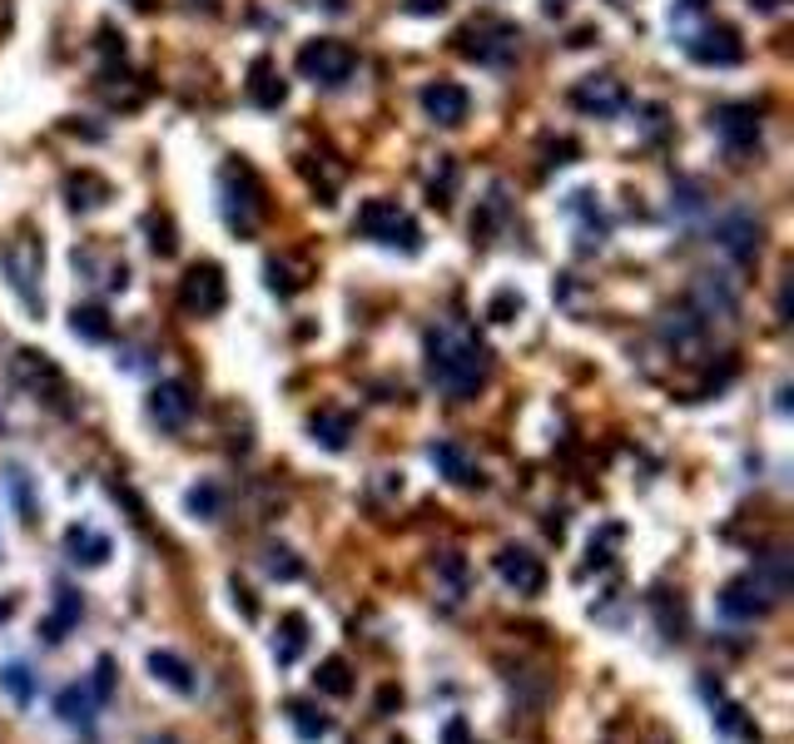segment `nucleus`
<instances>
[{"instance_id": "f257e3e1", "label": "nucleus", "mask_w": 794, "mask_h": 744, "mask_svg": "<svg viewBox=\"0 0 794 744\" xmlns=\"http://www.w3.org/2000/svg\"><path fill=\"white\" fill-rule=\"evenodd\" d=\"M427 372H433V383L443 387L452 402H468V397H477L482 387H487L491 352L482 348L468 328L437 323V328H427Z\"/></svg>"}, {"instance_id": "4c0bfd02", "label": "nucleus", "mask_w": 794, "mask_h": 744, "mask_svg": "<svg viewBox=\"0 0 794 744\" xmlns=\"http://www.w3.org/2000/svg\"><path fill=\"white\" fill-rule=\"evenodd\" d=\"M402 5H408L412 15H443L452 0H402Z\"/></svg>"}, {"instance_id": "a211bd4d", "label": "nucleus", "mask_w": 794, "mask_h": 744, "mask_svg": "<svg viewBox=\"0 0 794 744\" xmlns=\"http://www.w3.org/2000/svg\"><path fill=\"white\" fill-rule=\"evenodd\" d=\"M433 462L443 466V472L457 482V487H482V482H487V477H482V466L472 462V457L462 452L457 442H433Z\"/></svg>"}, {"instance_id": "c85d7f7f", "label": "nucleus", "mask_w": 794, "mask_h": 744, "mask_svg": "<svg viewBox=\"0 0 794 744\" xmlns=\"http://www.w3.org/2000/svg\"><path fill=\"white\" fill-rule=\"evenodd\" d=\"M452 189H457V159H447L443 154V175H433V184H427L433 209H447V204H452Z\"/></svg>"}, {"instance_id": "7c9ffc66", "label": "nucleus", "mask_w": 794, "mask_h": 744, "mask_svg": "<svg viewBox=\"0 0 794 744\" xmlns=\"http://www.w3.org/2000/svg\"><path fill=\"white\" fill-rule=\"evenodd\" d=\"M516 313H522V298H516L512 288H502V293H497V298L487 303V318H491V323H512Z\"/></svg>"}, {"instance_id": "c9c22d12", "label": "nucleus", "mask_w": 794, "mask_h": 744, "mask_svg": "<svg viewBox=\"0 0 794 744\" xmlns=\"http://www.w3.org/2000/svg\"><path fill=\"white\" fill-rule=\"evenodd\" d=\"M576 154V140H551L547 144V164H572Z\"/></svg>"}, {"instance_id": "cd10ccee", "label": "nucleus", "mask_w": 794, "mask_h": 744, "mask_svg": "<svg viewBox=\"0 0 794 744\" xmlns=\"http://www.w3.org/2000/svg\"><path fill=\"white\" fill-rule=\"evenodd\" d=\"M313 680H318V690H328V695H348V690H353L348 665H343V660H323Z\"/></svg>"}, {"instance_id": "a18cd8bd", "label": "nucleus", "mask_w": 794, "mask_h": 744, "mask_svg": "<svg viewBox=\"0 0 794 744\" xmlns=\"http://www.w3.org/2000/svg\"><path fill=\"white\" fill-rule=\"evenodd\" d=\"M5 616H11V601H0V620H5Z\"/></svg>"}, {"instance_id": "473e14b6", "label": "nucleus", "mask_w": 794, "mask_h": 744, "mask_svg": "<svg viewBox=\"0 0 794 744\" xmlns=\"http://www.w3.org/2000/svg\"><path fill=\"white\" fill-rule=\"evenodd\" d=\"M289 715H293V724H298V734H304V740H313V734L328 730V720H323V715H313L308 705H293Z\"/></svg>"}, {"instance_id": "5701e85b", "label": "nucleus", "mask_w": 794, "mask_h": 744, "mask_svg": "<svg viewBox=\"0 0 794 744\" xmlns=\"http://www.w3.org/2000/svg\"><path fill=\"white\" fill-rule=\"evenodd\" d=\"M720 244L730 248V254H735L740 264H745V258L759 248V229H755V219H730V223L720 229Z\"/></svg>"}, {"instance_id": "dca6fc26", "label": "nucleus", "mask_w": 794, "mask_h": 744, "mask_svg": "<svg viewBox=\"0 0 794 744\" xmlns=\"http://www.w3.org/2000/svg\"><path fill=\"white\" fill-rule=\"evenodd\" d=\"M248 100H254L258 110H279L283 100H289V80L279 75V65H273L269 55H258L254 65H248Z\"/></svg>"}, {"instance_id": "c756f323", "label": "nucleus", "mask_w": 794, "mask_h": 744, "mask_svg": "<svg viewBox=\"0 0 794 744\" xmlns=\"http://www.w3.org/2000/svg\"><path fill=\"white\" fill-rule=\"evenodd\" d=\"M304 616H283V640L279 645H273V651H279V660H293V655L304 651Z\"/></svg>"}, {"instance_id": "9d476101", "label": "nucleus", "mask_w": 794, "mask_h": 744, "mask_svg": "<svg viewBox=\"0 0 794 744\" xmlns=\"http://www.w3.org/2000/svg\"><path fill=\"white\" fill-rule=\"evenodd\" d=\"M422 110H427V119L443 129H457L462 119L472 115V94L462 90L457 80H433L422 85Z\"/></svg>"}, {"instance_id": "37998d69", "label": "nucleus", "mask_w": 794, "mask_h": 744, "mask_svg": "<svg viewBox=\"0 0 794 744\" xmlns=\"http://www.w3.org/2000/svg\"><path fill=\"white\" fill-rule=\"evenodd\" d=\"M705 0H680V11H701Z\"/></svg>"}, {"instance_id": "7ed1b4c3", "label": "nucleus", "mask_w": 794, "mask_h": 744, "mask_svg": "<svg viewBox=\"0 0 794 744\" xmlns=\"http://www.w3.org/2000/svg\"><path fill=\"white\" fill-rule=\"evenodd\" d=\"M452 40H457V55L477 60V65H512L522 55V25L502 21V15H477Z\"/></svg>"}, {"instance_id": "bb28decb", "label": "nucleus", "mask_w": 794, "mask_h": 744, "mask_svg": "<svg viewBox=\"0 0 794 744\" xmlns=\"http://www.w3.org/2000/svg\"><path fill=\"white\" fill-rule=\"evenodd\" d=\"M502 214H507V198H502V189H491V198L482 204V214H472V239H487Z\"/></svg>"}, {"instance_id": "e433bc0d", "label": "nucleus", "mask_w": 794, "mask_h": 744, "mask_svg": "<svg viewBox=\"0 0 794 744\" xmlns=\"http://www.w3.org/2000/svg\"><path fill=\"white\" fill-rule=\"evenodd\" d=\"M110 690H115V665L100 660V680H94V700H110Z\"/></svg>"}, {"instance_id": "393cba45", "label": "nucleus", "mask_w": 794, "mask_h": 744, "mask_svg": "<svg viewBox=\"0 0 794 744\" xmlns=\"http://www.w3.org/2000/svg\"><path fill=\"white\" fill-rule=\"evenodd\" d=\"M71 551H75V561H90V566H100V561L110 556V541H105V536L80 531V526H75V531H71Z\"/></svg>"}, {"instance_id": "a19ab883", "label": "nucleus", "mask_w": 794, "mask_h": 744, "mask_svg": "<svg viewBox=\"0 0 794 744\" xmlns=\"http://www.w3.org/2000/svg\"><path fill=\"white\" fill-rule=\"evenodd\" d=\"M313 5H323V11H348V0H313Z\"/></svg>"}, {"instance_id": "412c9836", "label": "nucleus", "mask_w": 794, "mask_h": 744, "mask_svg": "<svg viewBox=\"0 0 794 744\" xmlns=\"http://www.w3.org/2000/svg\"><path fill=\"white\" fill-rule=\"evenodd\" d=\"M5 268H11L15 288H21L25 298H30V273L40 268V248H36V244H25V239H21V244H11V248H5Z\"/></svg>"}, {"instance_id": "72a5a7b5", "label": "nucleus", "mask_w": 794, "mask_h": 744, "mask_svg": "<svg viewBox=\"0 0 794 744\" xmlns=\"http://www.w3.org/2000/svg\"><path fill=\"white\" fill-rule=\"evenodd\" d=\"M150 244H154V254H175V229H169V219H150Z\"/></svg>"}, {"instance_id": "c03bdc74", "label": "nucleus", "mask_w": 794, "mask_h": 744, "mask_svg": "<svg viewBox=\"0 0 794 744\" xmlns=\"http://www.w3.org/2000/svg\"><path fill=\"white\" fill-rule=\"evenodd\" d=\"M750 5H759V11H774V5H780V0H750Z\"/></svg>"}, {"instance_id": "f8f14e48", "label": "nucleus", "mask_w": 794, "mask_h": 744, "mask_svg": "<svg viewBox=\"0 0 794 744\" xmlns=\"http://www.w3.org/2000/svg\"><path fill=\"white\" fill-rule=\"evenodd\" d=\"M497 570H502V581L516 586L522 595H537L541 586H547V566H541V556H532L526 547H502L497 551Z\"/></svg>"}, {"instance_id": "79ce46f5", "label": "nucleus", "mask_w": 794, "mask_h": 744, "mask_svg": "<svg viewBox=\"0 0 794 744\" xmlns=\"http://www.w3.org/2000/svg\"><path fill=\"white\" fill-rule=\"evenodd\" d=\"M129 5H135V11H144V15L159 11V0H129Z\"/></svg>"}, {"instance_id": "f704fd0d", "label": "nucleus", "mask_w": 794, "mask_h": 744, "mask_svg": "<svg viewBox=\"0 0 794 744\" xmlns=\"http://www.w3.org/2000/svg\"><path fill=\"white\" fill-rule=\"evenodd\" d=\"M5 685H11L15 700H30V680H25V665H5V675H0Z\"/></svg>"}, {"instance_id": "0eeeda50", "label": "nucleus", "mask_w": 794, "mask_h": 744, "mask_svg": "<svg viewBox=\"0 0 794 744\" xmlns=\"http://www.w3.org/2000/svg\"><path fill=\"white\" fill-rule=\"evenodd\" d=\"M581 115H620V110L631 105V90L616 80V75H586V80L572 85V94H566Z\"/></svg>"}, {"instance_id": "39448f33", "label": "nucleus", "mask_w": 794, "mask_h": 744, "mask_svg": "<svg viewBox=\"0 0 794 744\" xmlns=\"http://www.w3.org/2000/svg\"><path fill=\"white\" fill-rule=\"evenodd\" d=\"M353 65H358L353 46L348 40H333V36H318L298 50V75L313 85H343L353 75Z\"/></svg>"}, {"instance_id": "6e6552de", "label": "nucleus", "mask_w": 794, "mask_h": 744, "mask_svg": "<svg viewBox=\"0 0 794 744\" xmlns=\"http://www.w3.org/2000/svg\"><path fill=\"white\" fill-rule=\"evenodd\" d=\"M15 377H21L30 393H40L46 402H55V408H65V397H71V387H65V372L55 368V362L46 358V352H36V348H21L15 352Z\"/></svg>"}, {"instance_id": "ddd939ff", "label": "nucleus", "mask_w": 794, "mask_h": 744, "mask_svg": "<svg viewBox=\"0 0 794 744\" xmlns=\"http://www.w3.org/2000/svg\"><path fill=\"white\" fill-rule=\"evenodd\" d=\"M150 418L159 422V427L179 432L189 418H194V393H189V383H159L150 393Z\"/></svg>"}, {"instance_id": "aec40b11", "label": "nucleus", "mask_w": 794, "mask_h": 744, "mask_svg": "<svg viewBox=\"0 0 794 744\" xmlns=\"http://www.w3.org/2000/svg\"><path fill=\"white\" fill-rule=\"evenodd\" d=\"M65 194H71L75 209H100L110 198V179H100L94 169H80V175L65 179Z\"/></svg>"}, {"instance_id": "ea45409f", "label": "nucleus", "mask_w": 794, "mask_h": 744, "mask_svg": "<svg viewBox=\"0 0 794 744\" xmlns=\"http://www.w3.org/2000/svg\"><path fill=\"white\" fill-rule=\"evenodd\" d=\"M189 506H194V512H204V516H209V512H214V506H219V491H214V487L194 491V497H189Z\"/></svg>"}, {"instance_id": "423d86ee", "label": "nucleus", "mask_w": 794, "mask_h": 744, "mask_svg": "<svg viewBox=\"0 0 794 744\" xmlns=\"http://www.w3.org/2000/svg\"><path fill=\"white\" fill-rule=\"evenodd\" d=\"M223 298H229V283H223V268L219 264H189L184 279H179V308L194 318H209L223 308Z\"/></svg>"}, {"instance_id": "20e7f679", "label": "nucleus", "mask_w": 794, "mask_h": 744, "mask_svg": "<svg viewBox=\"0 0 794 744\" xmlns=\"http://www.w3.org/2000/svg\"><path fill=\"white\" fill-rule=\"evenodd\" d=\"M353 229L362 239H373V244H393V248H408V254L422 244L418 223H412V214L397 198H368L358 209V219H353Z\"/></svg>"}, {"instance_id": "f3484780", "label": "nucleus", "mask_w": 794, "mask_h": 744, "mask_svg": "<svg viewBox=\"0 0 794 744\" xmlns=\"http://www.w3.org/2000/svg\"><path fill=\"white\" fill-rule=\"evenodd\" d=\"M298 175L313 184V194L323 198V204H333V194H338V184H343V164L333 159V154H304V159H298Z\"/></svg>"}, {"instance_id": "f03ea898", "label": "nucleus", "mask_w": 794, "mask_h": 744, "mask_svg": "<svg viewBox=\"0 0 794 744\" xmlns=\"http://www.w3.org/2000/svg\"><path fill=\"white\" fill-rule=\"evenodd\" d=\"M219 194H223V219L234 233H258L264 214H269V198H264V179L248 169L244 159H229L219 175Z\"/></svg>"}, {"instance_id": "6ab92c4d", "label": "nucleus", "mask_w": 794, "mask_h": 744, "mask_svg": "<svg viewBox=\"0 0 794 744\" xmlns=\"http://www.w3.org/2000/svg\"><path fill=\"white\" fill-rule=\"evenodd\" d=\"M308 432H313V437H318L323 447L343 452V447H348V437H353V418H348V412H338V408H323V412H313Z\"/></svg>"}, {"instance_id": "9b49d317", "label": "nucleus", "mask_w": 794, "mask_h": 744, "mask_svg": "<svg viewBox=\"0 0 794 744\" xmlns=\"http://www.w3.org/2000/svg\"><path fill=\"white\" fill-rule=\"evenodd\" d=\"M690 60L695 65H740L745 60V40L735 25H705L701 36L690 40Z\"/></svg>"}, {"instance_id": "58836bf2", "label": "nucleus", "mask_w": 794, "mask_h": 744, "mask_svg": "<svg viewBox=\"0 0 794 744\" xmlns=\"http://www.w3.org/2000/svg\"><path fill=\"white\" fill-rule=\"evenodd\" d=\"M269 570L273 576H298V561H289V551H269Z\"/></svg>"}, {"instance_id": "4468645a", "label": "nucleus", "mask_w": 794, "mask_h": 744, "mask_svg": "<svg viewBox=\"0 0 794 744\" xmlns=\"http://www.w3.org/2000/svg\"><path fill=\"white\" fill-rule=\"evenodd\" d=\"M264 273H269V288L289 298V293H304L308 283L318 279V264L308 254H273L269 264H264Z\"/></svg>"}, {"instance_id": "a878e982", "label": "nucleus", "mask_w": 794, "mask_h": 744, "mask_svg": "<svg viewBox=\"0 0 794 744\" xmlns=\"http://www.w3.org/2000/svg\"><path fill=\"white\" fill-rule=\"evenodd\" d=\"M71 328H75L80 337H90V343H105V337H110V318L100 313V308H75Z\"/></svg>"}, {"instance_id": "2f4dec72", "label": "nucleus", "mask_w": 794, "mask_h": 744, "mask_svg": "<svg viewBox=\"0 0 794 744\" xmlns=\"http://www.w3.org/2000/svg\"><path fill=\"white\" fill-rule=\"evenodd\" d=\"M75 616H80V595H75V591H60V611H55V620H50V640H60V630L71 626Z\"/></svg>"}, {"instance_id": "2eb2a0df", "label": "nucleus", "mask_w": 794, "mask_h": 744, "mask_svg": "<svg viewBox=\"0 0 794 744\" xmlns=\"http://www.w3.org/2000/svg\"><path fill=\"white\" fill-rule=\"evenodd\" d=\"M715 129H720V140L730 144V150L745 154L750 144L759 140V115L750 105H720L715 110Z\"/></svg>"}, {"instance_id": "4be33fe9", "label": "nucleus", "mask_w": 794, "mask_h": 744, "mask_svg": "<svg viewBox=\"0 0 794 744\" xmlns=\"http://www.w3.org/2000/svg\"><path fill=\"white\" fill-rule=\"evenodd\" d=\"M150 670L159 675L164 685H175L179 695H189V690H194V670H189V665L179 660V655H169V651H154V655H150Z\"/></svg>"}, {"instance_id": "b1692460", "label": "nucleus", "mask_w": 794, "mask_h": 744, "mask_svg": "<svg viewBox=\"0 0 794 744\" xmlns=\"http://www.w3.org/2000/svg\"><path fill=\"white\" fill-rule=\"evenodd\" d=\"M55 709H60V720H71V724H90V720H94V700H90V695H85V690H80V685H71V690H60Z\"/></svg>"}, {"instance_id": "1a4fd4ad", "label": "nucleus", "mask_w": 794, "mask_h": 744, "mask_svg": "<svg viewBox=\"0 0 794 744\" xmlns=\"http://www.w3.org/2000/svg\"><path fill=\"white\" fill-rule=\"evenodd\" d=\"M780 586L774 581H765V576H759V570H745V576H740V581H730L725 586V611H730V616H765V611H770L774 601H780Z\"/></svg>"}]
</instances>
